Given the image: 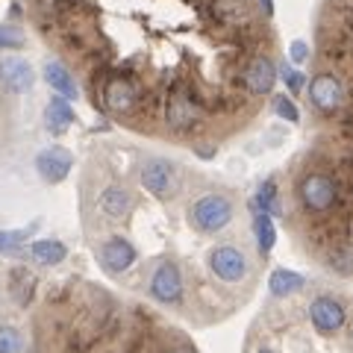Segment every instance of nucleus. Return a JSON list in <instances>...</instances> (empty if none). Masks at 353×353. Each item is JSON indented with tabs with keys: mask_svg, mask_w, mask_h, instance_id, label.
<instances>
[{
	"mask_svg": "<svg viewBox=\"0 0 353 353\" xmlns=\"http://www.w3.org/2000/svg\"><path fill=\"white\" fill-rule=\"evenodd\" d=\"M259 3H262V9H265V15L274 12V3H271V0H259Z\"/></svg>",
	"mask_w": 353,
	"mask_h": 353,
	"instance_id": "nucleus-29",
	"label": "nucleus"
},
{
	"mask_svg": "<svg viewBox=\"0 0 353 353\" xmlns=\"http://www.w3.org/2000/svg\"><path fill=\"white\" fill-rule=\"evenodd\" d=\"M283 80L289 83L292 92H301V88L306 85V77H303L301 71H292V68H283Z\"/></svg>",
	"mask_w": 353,
	"mask_h": 353,
	"instance_id": "nucleus-27",
	"label": "nucleus"
},
{
	"mask_svg": "<svg viewBox=\"0 0 353 353\" xmlns=\"http://www.w3.org/2000/svg\"><path fill=\"white\" fill-rule=\"evenodd\" d=\"M330 265H333V271L353 277V245H339L330 250Z\"/></svg>",
	"mask_w": 353,
	"mask_h": 353,
	"instance_id": "nucleus-23",
	"label": "nucleus"
},
{
	"mask_svg": "<svg viewBox=\"0 0 353 353\" xmlns=\"http://www.w3.org/2000/svg\"><path fill=\"white\" fill-rule=\"evenodd\" d=\"M24 350V339L15 327L0 324V353H21Z\"/></svg>",
	"mask_w": 353,
	"mask_h": 353,
	"instance_id": "nucleus-24",
	"label": "nucleus"
},
{
	"mask_svg": "<svg viewBox=\"0 0 353 353\" xmlns=\"http://www.w3.org/2000/svg\"><path fill=\"white\" fill-rule=\"evenodd\" d=\"M65 256H68V248L62 245L57 239H39L30 245V259L36 265H44V268H50V265H59Z\"/></svg>",
	"mask_w": 353,
	"mask_h": 353,
	"instance_id": "nucleus-16",
	"label": "nucleus"
},
{
	"mask_svg": "<svg viewBox=\"0 0 353 353\" xmlns=\"http://www.w3.org/2000/svg\"><path fill=\"white\" fill-rule=\"evenodd\" d=\"M32 289H36V280H32V274H30L27 268H15V271H12V294H15V301H18L21 306L30 303Z\"/></svg>",
	"mask_w": 353,
	"mask_h": 353,
	"instance_id": "nucleus-22",
	"label": "nucleus"
},
{
	"mask_svg": "<svg viewBox=\"0 0 353 353\" xmlns=\"http://www.w3.org/2000/svg\"><path fill=\"white\" fill-rule=\"evenodd\" d=\"M347 341H350V347H353V321H350V327H347Z\"/></svg>",
	"mask_w": 353,
	"mask_h": 353,
	"instance_id": "nucleus-30",
	"label": "nucleus"
},
{
	"mask_svg": "<svg viewBox=\"0 0 353 353\" xmlns=\"http://www.w3.org/2000/svg\"><path fill=\"white\" fill-rule=\"evenodd\" d=\"M233 221V201L221 192H206L189 206V224L197 233H221Z\"/></svg>",
	"mask_w": 353,
	"mask_h": 353,
	"instance_id": "nucleus-1",
	"label": "nucleus"
},
{
	"mask_svg": "<svg viewBox=\"0 0 353 353\" xmlns=\"http://www.w3.org/2000/svg\"><path fill=\"white\" fill-rule=\"evenodd\" d=\"M141 185L153 197L168 201V197H174L176 185H180V174H176V168L168 159H148L141 165Z\"/></svg>",
	"mask_w": 353,
	"mask_h": 353,
	"instance_id": "nucleus-5",
	"label": "nucleus"
},
{
	"mask_svg": "<svg viewBox=\"0 0 353 353\" xmlns=\"http://www.w3.org/2000/svg\"><path fill=\"white\" fill-rule=\"evenodd\" d=\"M297 194H301L306 209H312V212H327V209H333L339 189L327 174H309L301 180V185H297Z\"/></svg>",
	"mask_w": 353,
	"mask_h": 353,
	"instance_id": "nucleus-6",
	"label": "nucleus"
},
{
	"mask_svg": "<svg viewBox=\"0 0 353 353\" xmlns=\"http://www.w3.org/2000/svg\"><path fill=\"white\" fill-rule=\"evenodd\" d=\"M103 103L109 112L115 115H127L132 106H136V88L127 80H109L103 88Z\"/></svg>",
	"mask_w": 353,
	"mask_h": 353,
	"instance_id": "nucleus-14",
	"label": "nucleus"
},
{
	"mask_svg": "<svg viewBox=\"0 0 353 353\" xmlns=\"http://www.w3.org/2000/svg\"><path fill=\"white\" fill-rule=\"evenodd\" d=\"M309 101H312V106L318 109V112L330 115L345 103V88H341V83L333 74H318V77L309 80Z\"/></svg>",
	"mask_w": 353,
	"mask_h": 353,
	"instance_id": "nucleus-8",
	"label": "nucleus"
},
{
	"mask_svg": "<svg viewBox=\"0 0 353 353\" xmlns=\"http://www.w3.org/2000/svg\"><path fill=\"white\" fill-rule=\"evenodd\" d=\"M74 168V153L62 145L41 148L36 157V171L44 183H62Z\"/></svg>",
	"mask_w": 353,
	"mask_h": 353,
	"instance_id": "nucleus-7",
	"label": "nucleus"
},
{
	"mask_svg": "<svg viewBox=\"0 0 353 353\" xmlns=\"http://www.w3.org/2000/svg\"><path fill=\"white\" fill-rule=\"evenodd\" d=\"M289 53H292V59H294V62H303V59L309 57V48H306V41H294Z\"/></svg>",
	"mask_w": 353,
	"mask_h": 353,
	"instance_id": "nucleus-28",
	"label": "nucleus"
},
{
	"mask_svg": "<svg viewBox=\"0 0 353 353\" xmlns=\"http://www.w3.org/2000/svg\"><path fill=\"white\" fill-rule=\"evenodd\" d=\"M44 124H48L50 132H65L71 124H74V109L65 97H50L48 109H44Z\"/></svg>",
	"mask_w": 353,
	"mask_h": 353,
	"instance_id": "nucleus-17",
	"label": "nucleus"
},
{
	"mask_svg": "<svg viewBox=\"0 0 353 353\" xmlns=\"http://www.w3.org/2000/svg\"><path fill=\"white\" fill-rule=\"evenodd\" d=\"M253 236H256V248L259 253H271L274 241H277V230H274V218L265 215V212H256L253 215Z\"/></svg>",
	"mask_w": 353,
	"mask_h": 353,
	"instance_id": "nucleus-19",
	"label": "nucleus"
},
{
	"mask_svg": "<svg viewBox=\"0 0 353 353\" xmlns=\"http://www.w3.org/2000/svg\"><path fill=\"white\" fill-rule=\"evenodd\" d=\"M303 285H306V277H301L297 271H289V268H274L268 277V289L274 297H289L294 292H301Z\"/></svg>",
	"mask_w": 353,
	"mask_h": 353,
	"instance_id": "nucleus-18",
	"label": "nucleus"
},
{
	"mask_svg": "<svg viewBox=\"0 0 353 353\" xmlns=\"http://www.w3.org/2000/svg\"><path fill=\"white\" fill-rule=\"evenodd\" d=\"M256 212H265V215H280V194H277V185L271 180L262 183L256 194H253V203H250Z\"/></svg>",
	"mask_w": 353,
	"mask_h": 353,
	"instance_id": "nucleus-20",
	"label": "nucleus"
},
{
	"mask_svg": "<svg viewBox=\"0 0 353 353\" xmlns=\"http://www.w3.org/2000/svg\"><path fill=\"white\" fill-rule=\"evenodd\" d=\"M32 227H24V230H12V233H6V230H0V253H6V256H15V253L27 245V239L32 236Z\"/></svg>",
	"mask_w": 353,
	"mask_h": 353,
	"instance_id": "nucleus-21",
	"label": "nucleus"
},
{
	"mask_svg": "<svg viewBox=\"0 0 353 353\" xmlns=\"http://www.w3.org/2000/svg\"><path fill=\"white\" fill-rule=\"evenodd\" d=\"M148 292L157 303H165V306L180 303L183 301V274H180V268H176L171 259H162L150 274Z\"/></svg>",
	"mask_w": 353,
	"mask_h": 353,
	"instance_id": "nucleus-3",
	"label": "nucleus"
},
{
	"mask_svg": "<svg viewBox=\"0 0 353 353\" xmlns=\"http://www.w3.org/2000/svg\"><path fill=\"white\" fill-rule=\"evenodd\" d=\"M97 209L109 218V221H121L130 215L132 209V194L124 185H106V189L97 194Z\"/></svg>",
	"mask_w": 353,
	"mask_h": 353,
	"instance_id": "nucleus-11",
	"label": "nucleus"
},
{
	"mask_svg": "<svg viewBox=\"0 0 353 353\" xmlns=\"http://www.w3.org/2000/svg\"><path fill=\"white\" fill-rule=\"evenodd\" d=\"M274 83H277V68H274V62L268 57H256L250 65H248V71H245V85H248V92L253 94H268Z\"/></svg>",
	"mask_w": 353,
	"mask_h": 353,
	"instance_id": "nucleus-12",
	"label": "nucleus"
},
{
	"mask_svg": "<svg viewBox=\"0 0 353 353\" xmlns=\"http://www.w3.org/2000/svg\"><path fill=\"white\" fill-rule=\"evenodd\" d=\"M271 106H274V112H277L283 121H292V124H297V121H301V112H297V106L292 103V97L277 94V97L271 101Z\"/></svg>",
	"mask_w": 353,
	"mask_h": 353,
	"instance_id": "nucleus-25",
	"label": "nucleus"
},
{
	"mask_svg": "<svg viewBox=\"0 0 353 353\" xmlns=\"http://www.w3.org/2000/svg\"><path fill=\"white\" fill-rule=\"evenodd\" d=\"M209 271L215 274L221 283L236 285L248 277V256L245 250L236 245H215L209 250Z\"/></svg>",
	"mask_w": 353,
	"mask_h": 353,
	"instance_id": "nucleus-2",
	"label": "nucleus"
},
{
	"mask_svg": "<svg viewBox=\"0 0 353 353\" xmlns=\"http://www.w3.org/2000/svg\"><path fill=\"white\" fill-rule=\"evenodd\" d=\"M21 44H24V32H21L18 27H12V24L0 27V50L3 48H21Z\"/></svg>",
	"mask_w": 353,
	"mask_h": 353,
	"instance_id": "nucleus-26",
	"label": "nucleus"
},
{
	"mask_svg": "<svg viewBox=\"0 0 353 353\" xmlns=\"http://www.w3.org/2000/svg\"><path fill=\"white\" fill-rule=\"evenodd\" d=\"M136 248L130 245V241L124 236H109L101 250H97V259H101V265L109 271V274H121V271H127L132 262H136Z\"/></svg>",
	"mask_w": 353,
	"mask_h": 353,
	"instance_id": "nucleus-10",
	"label": "nucleus"
},
{
	"mask_svg": "<svg viewBox=\"0 0 353 353\" xmlns=\"http://www.w3.org/2000/svg\"><path fill=\"white\" fill-rule=\"evenodd\" d=\"M32 83H36V74H32V65L21 57H3L0 59V88L12 94H27Z\"/></svg>",
	"mask_w": 353,
	"mask_h": 353,
	"instance_id": "nucleus-9",
	"label": "nucleus"
},
{
	"mask_svg": "<svg viewBox=\"0 0 353 353\" xmlns=\"http://www.w3.org/2000/svg\"><path fill=\"white\" fill-rule=\"evenodd\" d=\"M256 353H274V350H271V347H259Z\"/></svg>",
	"mask_w": 353,
	"mask_h": 353,
	"instance_id": "nucleus-31",
	"label": "nucleus"
},
{
	"mask_svg": "<svg viewBox=\"0 0 353 353\" xmlns=\"http://www.w3.org/2000/svg\"><path fill=\"white\" fill-rule=\"evenodd\" d=\"M44 80H48V85L59 97H65V101H77V97H80V88H77L74 77L68 74V68H65L62 62H44Z\"/></svg>",
	"mask_w": 353,
	"mask_h": 353,
	"instance_id": "nucleus-15",
	"label": "nucleus"
},
{
	"mask_svg": "<svg viewBox=\"0 0 353 353\" xmlns=\"http://www.w3.org/2000/svg\"><path fill=\"white\" fill-rule=\"evenodd\" d=\"M165 118L174 130H189L197 121V103L185 92H174L168 106H165Z\"/></svg>",
	"mask_w": 353,
	"mask_h": 353,
	"instance_id": "nucleus-13",
	"label": "nucleus"
},
{
	"mask_svg": "<svg viewBox=\"0 0 353 353\" xmlns=\"http://www.w3.org/2000/svg\"><path fill=\"white\" fill-rule=\"evenodd\" d=\"M309 321L321 336H336L341 327L347 324V309L341 306V301H336L333 294H318L312 303H309Z\"/></svg>",
	"mask_w": 353,
	"mask_h": 353,
	"instance_id": "nucleus-4",
	"label": "nucleus"
}]
</instances>
